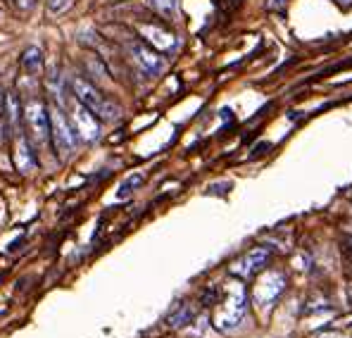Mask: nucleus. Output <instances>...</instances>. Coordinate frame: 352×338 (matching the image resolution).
Here are the masks:
<instances>
[{"label": "nucleus", "instance_id": "1", "mask_svg": "<svg viewBox=\"0 0 352 338\" xmlns=\"http://www.w3.org/2000/svg\"><path fill=\"white\" fill-rule=\"evenodd\" d=\"M212 324L221 334H234L248 319V288L241 279H229L219 288V298L212 305Z\"/></svg>", "mask_w": 352, "mask_h": 338}, {"label": "nucleus", "instance_id": "2", "mask_svg": "<svg viewBox=\"0 0 352 338\" xmlns=\"http://www.w3.org/2000/svg\"><path fill=\"white\" fill-rule=\"evenodd\" d=\"M72 96H74L81 105H86L100 122H115L119 114H122V107H119L115 101H110L96 84L84 79V76H74V79H72Z\"/></svg>", "mask_w": 352, "mask_h": 338}, {"label": "nucleus", "instance_id": "3", "mask_svg": "<svg viewBox=\"0 0 352 338\" xmlns=\"http://www.w3.org/2000/svg\"><path fill=\"white\" fill-rule=\"evenodd\" d=\"M50 138H53L55 150H58L62 158H69L76 150V143H79V134H76L69 114L62 110V107H53L50 110Z\"/></svg>", "mask_w": 352, "mask_h": 338}, {"label": "nucleus", "instance_id": "4", "mask_svg": "<svg viewBox=\"0 0 352 338\" xmlns=\"http://www.w3.org/2000/svg\"><path fill=\"white\" fill-rule=\"evenodd\" d=\"M269 262H272V251L264 246H255L248 253H243L238 260H234L229 272H231V277L241 279V282H248V279H255L257 274H262L264 269H269Z\"/></svg>", "mask_w": 352, "mask_h": 338}, {"label": "nucleus", "instance_id": "5", "mask_svg": "<svg viewBox=\"0 0 352 338\" xmlns=\"http://www.w3.org/2000/svg\"><path fill=\"white\" fill-rule=\"evenodd\" d=\"M24 122L29 129V138L36 145H43L50 138V110L45 107L43 101L31 98L24 105Z\"/></svg>", "mask_w": 352, "mask_h": 338}, {"label": "nucleus", "instance_id": "6", "mask_svg": "<svg viewBox=\"0 0 352 338\" xmlns=\"http://www.w3.org/2000/svg\"><path fill=\"white\" fill-rule=\"evenodd\" d=\"M286 284H288V279L281 269H267V274L255 284L252 298H255V303L260 305V308H269V305H274L281 298V293L286 291Z\"/></svg>", "mask_w": 352, "mask_h": 338}, {"label": "nucleus", "instance_id": "7", "mask_svg": "<svg viewBox=\"0 0 352 338\" xmlns=\"http://www.w3.org/2000/svg\"><path fill=\"white\" fill-rule=\"evenodd\" d=\"M69 119H72V124H74L81 141L91 143V141H96V138H100V119L88 110L86 105H81L76 98H74V105L69 107Z\"/></svg>", "mask_w": 352, "mask_h": 338}, {"label": "nucleus", "instance_id": "8", "mask_svg": "<svg viewBox=\"0 0 352 338\" xmlns=\"http://www.w3.org/2000/svg\"><path fill=\"white\" fill-rule=\"evenodd\" d=\"M129 53H131L133 60L138 62V67H141L143 72H148L150 76L160 74V72L164 70V57L157 55V50L150 48L148 43H143V41L129 43Z\"/></svg>", "mask_w": 352, "mask_h": 338}, {"label": "nucleus", "instance_id": "9", "mask_svg": "<svg viewBox=\"0 0 352 338\" xmlns=\"http://www.w3.org/2000/svg\"><path fill=\"white\" fill-rule=\"evenodd\" d=\"M138 34L143 36V41H146L150 48L162 50V53H167V50H172L176 45V36L169 29L160 27V24H141Z\"/></svg>", "mask_w": 352, "mask_h": 338}, {"label": "nucleus", "instance_id": "10", "mask_svg": "<svg viewBox=\"0 0 352 338\" xmlns=\"http://www.w3.org/2000/svg\"><path fill=\"white\" fill-rule=\"evenodd\" d=\"M14 167L22 174H29L36 167V153L27 134H14Z\"/></svg>", "mask_w": 352, "mask_h": 338}, {"label": "nucleus", "instance_id": "11", "mask_svg": "<svg viewBox=\"0 0 352 338\" xmlns=\"http://www.w3.org/2000/svg\"><path fill=\"white\" fill-rule=\"evenodd\" d=\"M3 117L8 119L12 134H19V122L24 119V105L17 91H8L3 96Z\"/></svg>", "mask_w": 352, "mask_h": 338}, {"label": "nucleus", "instance_id": "12", "mask_svg": "<svg viewBox=\"0 0 352 338\" xmlns=\"http://www.w3.org/2000/svg\"><path fill=\"white\" fill-rule=\"evenodd\" d=\"M195 315H198V308H195L193 303H181L179 308L167 317V324L172 326V329H184V326L193 324Z\"/></svg>", "mask_w": 352, "mask_h": 338}, {"label": "nucleus", "instance_id": "13", "mask_svg": "<svg viewBox=\"0 0 352 338\" xmlns=\"http://www.w3.org/2000/svg\"><path fill=\"white\" fill-rule=\"evenodd\" d=\"M19 65H22V70L27 72L29 76H38L41 72H43V50H41L38 45H31V48H27L22 53Z\"/></svg>", "mask_w": 352, "mask_h": 338}, {"label": "nucleus", "instance_id": "14", "mask_svg": "<svg viewBox=\"0 0 352 338\" xmlns=\"http://www.w3.org/2000/svg\"><path fill=\"white\" fill-rule=\"evenodd\" d=\"M148 5L162 17H174L176 8H179V0H148Z\"/></svg>", "mask_w": 352, "mask_h": 338}, {"label": "nucleus", "instance_id": "15", "mask_svg": "<svg viewBox=\"0 0 352 338\" xmlns=\"http://www.w3.org/2000/svg\"><path fill=\"white\" fill-rule=\"evenodd\" d=\"M138 186H143V174H131V176H126V179L122 181V186H119V198H126V196H131L133 191L138 189Z\"/></svg>", "mask_w": 352, "mask_h": 338}, {"label": "nucleus", "instance_id": "16", "mask_svg": "<svg viewBox=\"0 0 352 338\" xmlns=\"http://www.w3.org/2000/svg\"><path fill=\"white\" fill-rule=\"evenodd\" d=\"M72 5V0H48V10L50 12H65L67 8Z\"/></svg>", "mask_w": 352, "mask_h": 338}, {"label": "nucleus", "instance_id": "17", "mask_svg": "<svg viewBox=\"0 0 352 338\" xmlns=\"http://www.w3.org/2000/svg\"><path fill=\"white\" fill-rule=\"evenodd\" d=\"M10 131H12V129H10L8 119H5V117H3V114H0V143H5V141H8Z\"/></svg>", "mask_w": 352, "mask_h": 338}, {"label": "nucleus", "instance_id": "18", "mask_svg": "<svg viewBox=\"0 0 352 338\" xmlns=\"http://www.w3.org/2000/svg\"><path fill=\"white\" fill-rule=\"evenodd\" d=\"M269 8H272V10H283V8H286V0H269Z\"/></svg>", "mask_w": 352, "mask_h": 338}, {"label": "nucleus", "instance_id": "19", "mask_svg": "<svg viewBox=\"0 0 352 338\" xmlns=\"http://www.w3.org/2000/svg\"><path fill=\"white\" fill-rule=\"evenodd\" d=\"M17 5H19V10H29V8H34V0H17Z\"/></svg>", "mask_w": 352, "mask_h": 338}, {"label": "nucleus", "instance_id": "20", "mask_svg": "<svg viewBox=\"0 0 352 338\" xmlns=\"http://www.w3.org/2000/svg\"><path fill=\"white\" fill-rule=\"evenodd\" d=\"M348 303L352 305V284H348Z\"/></svg>", "mask_w": 352, "mask_h": 338}, {"label": "nucleus", "instance_id": "21", "mask_svg": "<svg viewBox=\"0 0 352 338\" xmlns=\"http://www.w3.org/2000/svg\"><path fill=\"white\" fill-rule=\"evenodd\" d=\"M336 3H340V5H350L352 0H336Z\"/></svg>", "mask_w": 352, "mask_h": 338}]
</instances>
